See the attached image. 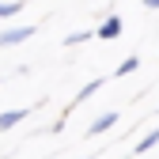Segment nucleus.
I'll return each mask as SVG.
<instances>
[{
	"mask_svg": "<svg viewBox=\"0 0 159 159\" xmlns=\"http://www.w3.org/2000/svg\"><path fill=\"white\" fill-rule=\"evenodd\" d=\"M30 34H34V27H11V30H0V49H4V46H19V42H27Z\"/></svg>",
	"mask_w": 159,
	"mask_h": 159,
	"instance_id": "1",
	"label": "nucleus"
},
{
	"mask_svg": "<svg viewBox=\"0 0 159 159\" xmlns=\"http://www.w3.org/2000/svg\"><path fill=\"white\" fill-rule=\"evenodd\" d=\"M95 34L102 38V42H110V38H117V34H121V19H114V15H110V19H106V23L98 27Z\"/></svg>",
	"mask_w": 159,
	"mask_h": 159,
	"instance_id": "2",
	"label": "nucleus"
},
{
	"mask_svg": "<svg viewBox=\"0 0 159 159\" xmlns=\"http://www.w3.org/2000/svg\"><path fill=\"white\" fill-rule=\"evenodd\" d=\"M114 125H117V114H102L98 121H91L87 136H98V133H106V129H114Z\"/></svg>",
	"mask_w": 159,
	"mask_h": 159,
	"instance_id": "3",
	"label": "nucleus"
},
{
	"mask_svg": "<svg viewBox=\"0 0 159 159\" xmlns=\"http://www.w3.org/2000/svg\"><path fill=\"white\" fill-rule=\"evenodd\" d=\"M23 117H27V110H4V114H0V133H4V129H15Z\"/></svg>",
	"mask_w": 159,
	"mask_h": 159,
	"instance_id": "4",
	"label": "nucleus"
},
{
	"mask_svg": "<svg viewBox=\"0 0 159 159\" xmlns=\"http://www.w3.org/2000/svg\"><path fill=\"white\" fill-rule=\"evenodd\" d=\"M155 144H159V129H152V133L144 136V140H140V144H136V148H133V152H136V155H140V152H152Z\"/></svg>",
	"mask_w": 159,
	"mask_h": 159,
	"instance_id": "5",
	"label": "nucleus"
},
{
	"mask_svg": "<svg viewBox=\"0 0 159 159\" xmlns=\"http://www.w3.org/2000/svg\"><path fill=\"white\" fill-rule=\"evenodd\" d=\"M136 65H140L136 57H125V61L117 65V76H129V72H136Z\"/></svg>",
	"mask_w": 159,
	"mask_h": 159,
	"instance_id": "6",
	"label": "nucleus"
},
{
	"mask_svg": "<svg viewBox=\"0 0 159 159\" xmlns=\"http://www.w3.org/2000/svg\"><path fill=\"white\" fill-rule=\"evenodd\" d=\"M98 87H102V80H95V84H87V87H80V95H76V98H80V102H84V98H87V95H95Z\"/></svg>",
	"mask_w": 159,
	"mask_h": 159,
	"instance_id": "7",
	"label": "nucleus"
},
{
	"mask_svg": "<svg viewBox=\"0 0 159 159\" xmlns=\"http://www.w3.org/2000/svg\"><path fill=\"white\" fill-rule=\"evenodd\" d=\"M19 11V4H0V19H8V15H15Z\"/></svg>",
	"mask_w": 159,
	"mask_h": 159,
	"instance_id": "8",
	"label": "nucleus"
}]
</instances>
